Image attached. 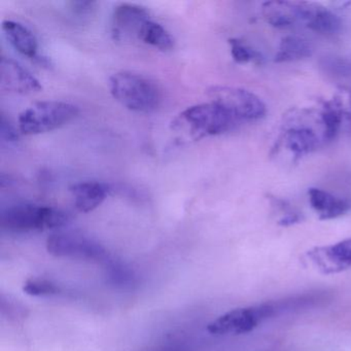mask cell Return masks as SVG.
Returning <instances> with one entry per match:
<instances>
[{
	"instance_id": "22",
	"label": "cell",
	"mask_w": 351,
	"mask_h": 351,
	"mask_svg": "<svg viewBox=\"0 0 351 351\" xmlns=\"http://www.w3.org/2000/svg\"><path fill=\"white\" fill-rule=\"evenodd\" d=\"M95 5V3L91 1H73L70 3V9L77 15L85 16L92 13Z\"/></svg>"
},
{
	"instance_id": "2",
	"label": "cell",
	"mask_w": 351,
	"mask_h": 351,
	"mask_svg": "<svg viewBox=\"0 0 351 351\" xmlns=\"http://www.w3.org/2000/svg\"><path fill=\"white\" fill-rule=\"evenodd\" d=\"M109 90L116 101L132 112L150 114L162 102V92L156 81L132 71L112 75Z\"/></svg>"
},
{
	"instance_id": "16",
	"label": "cell",
	"mask_w": 351,
	"mask_h": 351,
	"mask_svg": "<svg viewBox=\"0 0 351 351\" xmlns=\"http://www.w3.org/2000/svg\"><path fill=\"white\" fill-rule=\"evenodd\" d=\"M3 31L16 51L30 59L38 58V42L34 32L19 22L5 20Z\"/></svg>"
},
{
	"instance_id": "9",
	"label": "cell",
	"mask_w": 351,
	"mask_h": 351,
	"mask_svg": "<svg viewBox=\"0 0 351 351\" xmlns=\"http://www.w3.org/2000/svg\"><path fill=\"white\" fill-rule=\"evenodd\" d=\"M151 19L146 8L133 3H121L114 10L112 14V34L116 40L123 36H135L142 25Z\"/></svg>"
},
{
	"instance_id": "7",
	"label": "cell",
	"mask_w": 351,
	"mask_h": 351,
	"mask_svg": "<svg viewBox=\"0 0 351 351\" xmlns=\"http://www.w3.org/2000/svg\"><path fill=\"white\" fill-rule=\"evenodd\" d=\"M272 314L273 308L270 305L234 309L208 324L207 332L214 336L246 334Z\"/></svg>"
},
{
	"instance_id": "12",
	"label": "cell",
	"mask_w": 351,
	"mask_h": 351,
	"mask_svg": "<svg viewBox=\"0 0 351 351\" xmlns=\"http://www.w3.org/2000/svg\"><path fill=\"white\" fill-rule=\"evenodd\" d=\"M283 142L295 158L307 156L324 144L322 138L311 127L302 124L287 128L283 133Z\"/></svg>"
},
{
	"instance_id": "14",
	"label": "cell",
	"mask_w": 351,
	"mask_h": 351,
	"mask_svg": "<svg viewBox=\"0 0 351 351\" xmlns=\"http://www.w3.org/2000/svg\"><path fill=\"white\" fill-rule=\"evenodd\" d=\"M267 23L273 27L289 28L301 23V3L268 1L262 8Z\"/></svg>"
},
{
	"instance_id": "4",
	"label": "cell",
	"mask_w": 351,
	"mask_h": 351,
	"mask_svg": "<svg viewBox=\"0 0 351 351\" xmlns=\"http://www.w3.org/2000/svg\"><path fill=\"white\" fill-rule=\"evenodd\" d=\"M79 114V107L69 102L55 100L36 102L20 114L18 124L21 133L38 135L67 125Z\"/></svg>"
},
{
	"instance_id": "3",
	"label": "cell",
	"mask_w": 351,
	"mask_h": 351,
	"mask_svg": "<svg viewBox=\"0 0 351 351\" xmlns=\"http://www.w3.org/2000/svg\"><path fill=\"white\" fill-rule=\"evenodd\" d=\"M67 222L68 216L62 210L36 204H17L1 212V226L9 232L53 230L64 226Z\"/></svg>"
},
{
	"instance_id": "8",
	"label": "cell",
	"mask_w": 351,
	"mask_h": 351,
	"mask_svg": "<svg viewBox=\"0 0 351 351\" xmlns=\"http://www.w3.org/2000/svg\"><path fill=\"white\" fill-rule=\"evenodd\" d=\"M0 85L1 89L12 93H38L42 89L40 81L13 59L3 57L0 61Z\"/></svg>"
},
{
	"instance_id": "20",
	"label": "cell",
	"mask_w": 351,
	"mask_h": 351,
	"mask_svg": "<svg viewBox=\"0 0 351 351\" xmlns=\"http://www.w3.org/2000/svg\"><path fill=\"white\" fill-rule=\"evenodd\" d=\"M23 291L29 296L44 297V296L56 295L59 293V287L48 281L30 279L24 285Z\"/></svg>"
},
{
	"instance_id": "18",
	"label": "cell",
	"mask_w": 351,
	"mask_h": 351,
	"mask_svg": "<svg viewBox=\"0 0 351 351\" xmlns=\"http://www.w3.org/2000/svg\"><path fill=\"white\" fill-rule=\"evenodd\" d=\"M138 40L161 51H169L174 47V38L161 24L150 19L142 25Z\"/></svg>"
},
{
	"instance_id": "6",
	"label": "cell",
	"mask_w": 351,
	"mask_h": 351,
	"mask_svg": "<svg viewBox=\"0 0 351 351\" xmlns=\"http://www.w3.org/2000/svg\"><path fill=\"white\" fill-rule=\"evenodd\" d=\"M47 250L59 258L103 260L105 248L95 240L75 232L55 233L47 240Z\"/></svg>"
},
{
	"instance_id": "5",
	"label": "cell",
	"mask_w": 351,
	"mask_h": 351,
	"mask_svg": "<svg viewBox=\"0 0 351 351\" xmlns=\"http://www.w3.org/2000/svg\"><path fill=\"white\" fill-rule=\"evenodd\" d=\"M210 101L226 108L240 124L263 119L267 112L266 105L259 96L242 88L216 86L207 91Z\"/></svg>"
},
{
	"instance_id": "1",
	"label": "cell",
	"mask_w": 351,
	"mask_h": 351,
	"mask_svg": "<svg viewBox=\"0 0 351 351\" xmlns=\"http://www.w3.org/2000/svg\"><path fill=\"white\" fill-rule=\"evenodd\" d=\"M239 122L216 102L196 104L181 112L172 122L173 131L185 140H200L236 129Z\"/></svg>"
},
{
	"instance_id": "19",
	"label": "cell",
	"mask_w": 351,
	"mask_h": 351,
	"mask_svg": "<svg viewBox=\"0 0 351 351\" xmlns=\"http://www.w3.org/2000/svg\"><path fill=\"white\" fill-rule=\"evenodd\" d=\"M229 44H230L231 55L235 62L239 63V64H246L250 62L260 63V64L262 63V55L257 52L256 50H252L242 40L231 38L229 40Z\"/></svg>"
},
{
	"instance_id": "21",
	"label": "cell",
	"mask_w": 351,
	"mask_h": 351,
	"mask_svg": "<svg viewBox=\"0 0 351 351\" xmlns=\"http://www.w3.org/2000/svg\"><path fill=\"white\" fill-rule=\"evenodd\" d=\"M0 135L3 142L7 144H15L19 140V134L16 131L15 127L12 125L11 122L5 118V114H1V122H0Z\"/></svg>"
},
{
	"instance_id": "11",
	"label": "cell",
	"mask_w": 351,
	"mask_h": 351,
	"mask_svg": "<svg viewBox=\"0 0 351 351\" xmlns=\"http://www.w3.org/2000/svg\"><path fill=\"white\" fill-rule=\"evenodd\" d=\"M301 23L318 34H336L342 27L340 18L318 3H301Z\"/></svg>"
},
{
	"instance_id": "10",
	"label": "cell",
	"mask_w": 351,
	"mask_h": 351,
	"mask_svg": "<svg viewBox=\"0 0 351 351\" xmlns=\"http://www.w3.org/2000/svg\"><path fill=\"white\" fill-rule=\"evenodd\" d=\"M308 256L324 273H336L351 266V238L328 248L310 250Z\"/></svg>"
},
{
	"instance_id": "17",
	"label": "cell",
	"mask_w": 351,
	"mask_h": 351,
	"mask_svg": "<svg viewBox=\"0 0 351 351\" xmlns=\"http://www.w3.org/2000/svg\"><path fill=\"white\" fill-rule=\"evenodd\" d=\"M311 55L312 47L307 40L297 36H285L275 55V62H294L308 58Z\"/></svg>"
},
{
	"instance_id": "15",
	"label": "cell",
	"mask_w": 351,
	"mask_h": 351,
	"mask_svg": "<svg viewBox=\"0 0 351 351\" xmlns=\"http://www.w3.org/2000/svg\"><path fill=\"white\" fill-rule=\"evenodd\" d=\"M312 208L317 212L322 220L339 218L349 211L351 202L343 198L336 197L324 190L312 187L308 192Z\"/></svg>"
},
{
	"instance_id": "13",
	"label": "cell",
	"mask_w": 351,
	"mask_h": 351,
	"mask_svg": "<svg viewBox=\"0 0 351 351\" xmlns=\"http://www.w3.org/2000/svg\"><path fill=\"white\" fill-rule=\"evenodd\" d=\"M75 205L81 212L92 211L103 203L109 193V187L99 181H81L69 187Z\"/></svg>"
}]
</instances>
